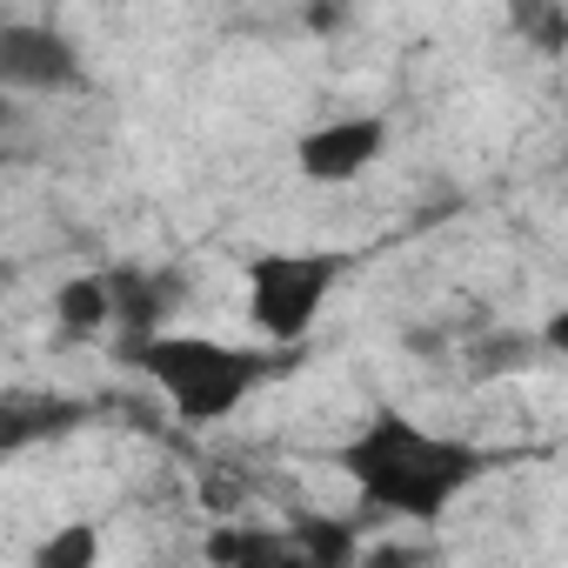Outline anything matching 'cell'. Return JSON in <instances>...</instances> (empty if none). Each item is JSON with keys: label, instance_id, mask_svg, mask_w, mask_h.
<instances>
[{"label": "cell", "instance_id": "obj_1", "mask_svg": "<svg viewBox=\"0 0 568 568\" xmlns=\"http://www.w3.org/2000/svg\"><path fill=\"white\" fill-rule=\"evenodd\" d=\"M335 468L355 481V501L375 521H415L435 528L448 521V508L495 468L488 448L442 435L428 422H415L408 408H368V422L335 448Z\"/></svg>", "mask_w": 568, "mask_h": 568}, {"label": "cell", "instance_id": "obj_2", "mask_svg": "<svg viewBox=\"0 0 568 568\" xmlns=\"http://www.w3.org/2000/svg\"><path fill=\"white\" fill-rule=\"evenodd\" d=\"M121 362L174 408V422L187 428H214L234 408H247V395H261L288 362H302L295 348H234L214 335H181V328H154V335H128Z\"/></svg>", "mask_w": 568, "mask_h": 568}, {"label": "cell", "instance_id": "obj_3", "mask_svg": "<svg viewBox=\"0 0 568 568\" xmlns=\"http://www.w3.org/2000/svg\"><path fill=\"white\" fill-rule=\"evenodd\" d=\"M348 274H355L348 247H254L241 261V302L254 335L274 348H302Z\"/></svg>", "mask_w": 568, "mask_h": 568}, {"label": "cell", "instance_id": "obj_4", "mask_svg": "<svg viewBox=\"0 0 568 568\" xmlns=\"http://www.w3.org/2000/svg\"><path fill=\"white\" fill-rule=\"evenodd\" d=\"M0 88L21 94H81L88 61L54 21H0Z\"/></svg>", "mask_w": 568, "mask_h": 568}, {"label": "cell", "instance_id": "obj_5", "mask_svg": "<svg viewBox=\"0 0 568 568\" xmlns=\"http://www.w3.org/2000/svg\"><path fill=\"white\" fill-rule=\"evenodd\" d=\"M388 141H395L388 114H335V121H322L295 141V168L322 187H342V181L368 174L388 154Z\"/></svg>", "mask_w": 568, "mask_h": 568}, {"label": "cell", "instance_id": "obj_6", "mask_svg": "<svg viewBox=\"0 0 568 568\" xmlns=\"http://www.w3.org/2000/svg\"><path fill=\"white\" fill-rule=\"evenodd\" d=\"M94 408L68 388H34V382H14L0 388V462L8 455H28V448H48V442H68Z\"/></svg>", "mask_w": 568, "mask_h": 568}, {"label": "cell", "instance_id": "obj_7", "mask_svg": "<svg viewBox=\"0 0 568 568\" xmlns=\"http://www.w3.org/2000/svg\"><path fill=\"white\" fill-rule=\"evenodd\" d=\"M108 288H114V328H121V342L168 328V315L181 308V274H161V267H108Z\"/></svg>", "mask_w": 568, "mask_h": 568}, {"label": "cell", "instance_id": "obj_8", "mask_svg": "<svg viewBox=\"0 0 568 568\" xmlns=\"http://www.w3.org/2000/svg\"><path fill=\"white\" fill-rule=\"evenodd\" d=\"M54 322H61V335H74V342L114 328V288H108V267H101V274H74V281H61Z\"/></svg>", "mask_w": 568, "mask_h": 568}, {"label": "cell", "instance_id": "obj_9", "mask_svg": "<svg viewBox=\"0 0 568 568\" xmlns=\"http://www.w3.org/2000/svg\"><path fill=\"white\" fill-rule=\"evenodd\" d=\"M288 535H295V555L308 568H342L362 555V521H348V515H302Z\"/></svg>", "mask_w": 568, "mask_h": 568}, {"label": "cell", "instance_id": "obj_10", "mask_svg": "<svg viewBox=\"0 0 568 568\" xmlns=\"http://www.w3.org/2000/svg\"><path fill=\"white\" fill-rule=\"evenodd\" d=\"M94 555H101V535H94L88 521H68L54 541H41V548H34V561H41V568H88Z\"/></svg>", "mask_w": 568, "mask_h": 568}, {"label": "cell", "instance_id": "obj_11", "mask_svg": "<svg viewBox=\"0 0 568 568\" xmlns=\"http://www.w3.org/2000/svg\"><path fill=\"white\" fill-rule=\"evenodd\" d=\"M14 114H21V101H14L8 88H0V134H8V128H14Z\"/></svg>", "mask_w": 568, "mask_h": 568}]
</instances>
